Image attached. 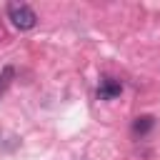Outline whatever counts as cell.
<instances>
[{"label": "cell", "instance_id": "obj_1", "mask_svg": "<svg viewBox=\"0 0 160 160\" xmlns=\"http://www.w3.org/2000/svg\"><path fill=\"white\" fill-rule=\"evenodd\" d=\"M8 18L18 30H32L35 22H38L35 10L30 5H25V2H10L8 5Z\"/></svg>", "mask_w": 160, "mask_h": 160}, {"label": "cell", "instance_id": "obj_2", "mask_svg": "<svg viewBox=\"0 0 160 160\" xmlns=\"http://www.w3.org/2000/svg\"><path fill=\"white\" fill-rule=\"evenodd\" d=\"M122 92V85L118 82V80H112V78H105V80H100V88H98V95H100V100H112V98H118Z\"/></svg>", "mask_w": 160, "mask_h": 160}, {"label": "cell", "instance_id": "obj_3", "mask_svg": "<svg viewBox=\"0 0 160 160\" xmlns=\"http://www.w3.org/2000/svg\"><path fill=\"white\" fill-rule=\"evenodd\" d=\"M150 128H152V118H150V115H140V118L132 122V130H135V132H140V135H142V132H148Z\"/></svg>", "mask_w": 160, "mask_h": 160}, {"label": "cell", "instance_id": "obj_4", "mask_svg": "<svg viewBox=\"0 0 160 160\" xmlns=\"http://www.w3.org/2000/svg\"><path fill=\"white\" fill-rule=\"evenodd\" d=\"M10 78H12V68H5V70L0 72V95L5 92V88H8V82H10Z\"/></svg>", "mask_w": 160, "mask_h": 160}]
</instances>
